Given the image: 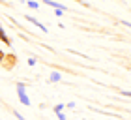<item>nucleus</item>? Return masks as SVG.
Returning <instances> with one entry per match:
<instances>
[{
  "label": "nucleus",
  "mask_w": 131,
  "mask_h": 120,
  "mask_svg": "<svg viewBox=\"0 0 131 120\" xmlns=\"http://www.w3.org/2000/svg\"><path fill=\"white\" fill-rule=\"evenodd\" d=\"M13 116H15V118H19V120H25V116H23L21 113H17V111H13Z\"/></svg>",
  "instance_id": "nucleus-10"
},
{
  "label": "nucleus",
  "mask_w": 131,
  "mask_h": 120,
  "mask_svg": "<svg viewBox=\"0 0 131 120\" xmlns=\"http://www.w3.org/2000/svg\"><path fill=\"white\" fill-rule=\"evenodd\" d=\"M36 62H38L36 58H28V66H36Z\"/></svg>",
  "instance_id": "nucleus-11"
},
{
  "label": "nucleus",
  "mask_w": 131,
  "mask_h": 120,
  "mask_svg": "<svg viewBox=\"0 0 131 120\" xmlns=\"http://www.w3.org/2000/svg\"><path fill=\"white\" fill-rule=\"evenodd\" d=\"M26 4H28V8H30V9H39V4L36 2V0H26Z\"/></svg>",
  "instance_id": "nucleus-6"
},
{
  "label": "nucleus",
  "mask_w": 131,
  "mask_h": 120,
  "mask_svg": "<svg viewBox=\"0 0 131 120\" xmlns=\"http://www.w3.org/2000/svg\"><path fill=\"white\" fill-rule=\"evenodd\" d=\"M26 21H28V23H32L34 26H38L39 30H43V32H49V30H47V26H45V25H43L41 21H38L36 17H32V15H26Z\"/></svg>",
  "instance_id": "nucleus-2"
},
{
  "label": "nucleus",
  "mask_w": 131,
  "mask_h": 120,
  "mask_svg": "<svg viewBox=\"0 0 131 120\" xmlns=\"http://www.w3.org/2000/svg\"><path fill=\"white\" fill-rule=\"evenodd\" d=\"M64 13H66V11H64V9H56V11H54V15H58V17H62Z\"/></svg>",
  "instance_id": "nucleus-12"
},
{
  "label": "nucleus",
  "mask_w": 131,
  "mask_h": 120,
  "mask_svg": "<svg viewBox=\"0 0 131 120\" xmlns=\"http://www.w3.org/2000/svg\"><path fill=\"white\" fill-rule=\"evenodd\" d=\"M122 96H126V98H131V90H120Z\"/></svg>",
  "instance_id": "nucleus-8"
},
{
  "label": "nucleus",
  "mask_w": 131,
  "mask_h": 120,
  "mask_svg": "<svg viewBox=\"0 0 131 120\" xmlns=\"http://www.w3.org/2000/svg\"><path fill=\"white\" fill-rule=\"evenodd\" d=\"M52 109H54V113H60V111H64V109H68V107H66L64 103H58V105L52 107Z\"/></svg>",
  "instance_id": "nucleus-7"
},
{
  "label": "nucleus",
  "mask_w": 131,
  "mask_h": 120,
  "mask_svg": "<svg viewBox=\"0 0 131 120\" xmlns=\"http://www.w3.org/2000/svg\"><path fill=\"white\" fill-rule=\"evenodd\" d=\"M62 81V73L60 71H52V73L49 75V83H60Z\"/></svg>",
  "instance_id": "nucleus-4"
},
{
  "label": "nucleus",
  "mask_w": 131,
  "mask_h": 120,
  "mask_svg": "<svg viewBox=\"0 0 131 120\" xmlns=\"http://www.w3.org/2000/svg\"><path fill=\"white\" fill-rule=\"evenodd\" d=\"M26 83H17V98H19V101H21V103L23 105H25V107H30L32 105V101H30V98H28V94H26Z\"/></svg>",
  "instance_id": "nucleus-1"
},
{
  "label": "nucleus",
  "mask_w": 131,
  "mask_h": 120,
  "mask_svg": "<svg viewBox=\"0 0 131 120\" xmlns=\"http://www.w3.org/2000/svg\"><path fill=\"white\" fill-rule=\"evenodd\" d=\"M56 116H58V120H66V113L60 111V113H56Z\"/></svg>",
  "instance_id": "nucleus-9"
},
{
  "label": "nucleus",
  "mask_w": 131,
  "mask_h": 120,
  "mask_svg": "<svg viewBox=\"0 0 131 120\" xmlns=\"http://www.w3.org/2000/svg\"><path fill=\"white\" fill-rule=\"evenodd\" d=\"M66 107H68V109H73V107H75V101H69V103H66Z\"/></svg>",
  "instance_id": "nucleus-13"
},
{
  "label": "nucleus",
  "mask_w": 131,
  "mask_h": 120,
  "mask_svg": "<svg viewBox=\"0 0 131 120\" xmlns=\"http://www.w3.org/2000/svg\"><path fill=\"white\" fill-rule=\"evenodd\" d=\"M43 4L51 6V8H54V9H64V11H68V6H64V4H60V2H54V0H43Z\"/></svg>",
  "instance_id": "nucleus-3"
},
{
  "label": "nucleus",
  "mask_w": 131,
  "mask_h": 120,
  "mask_svg": "<svg viewBox=\"0 0 131 120\" xmlns=\"http://www.w3.org/2000/svg\"><path fill=\"white\" fill-rule=\"evenodd\" d=\"M122 25L126 26V28H131V23H129V21H122Z\"/></svg>",
  "instance_id": "nucleus-14"
},
{
  "label": "nucleus",
  "mask_w": 131,
  "mask_h": 120,
  "mask_svg": "<svg viewBox=\"0 0 131 120\" xmlns=\"http://www.w3.org/2000/svg\"><path fill=\"white\" fill-rule=\"evenodd\" d=\"M0 38H2L4 45H9V38H8V34H6V28H0Z\"/></svg>",
  "instance_id": "nucleus-5"
}]
</instances>
